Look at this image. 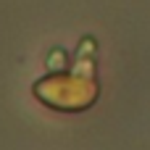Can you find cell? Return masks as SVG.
Returning <instances> with one entry per match:
<instances>
[]
</instances>
